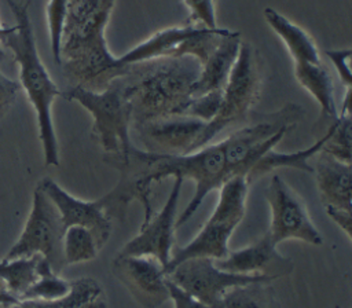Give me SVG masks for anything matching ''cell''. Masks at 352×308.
I'll list each match as a JSON object with an SVG mask.
<instances>
[{"instance_id": "6da1fadb", "label": "cell", "mask_w": 352, "mask_h": 308, "mask_svg": "<svg viewBox=\"0 0 352 308\" xmlns=\"http://www.w3.org/2000/svg\"><path fill=\"white\" fill-rule=\"evenodd\" d=\"M114 6L116 0H67L59 66L73 85L102 91L132 73L135 65L122 63L106 41Z\"/></svg>"}, {"instance_id": "7a4b0ae2", "label": "cell", "mask_w": 352, "mask_h": 308, "mask_svg": "<svg viewBox=\"0 0 352 308\" xmlns=\"http://www.w3.org/2000/svg\"><path fill=\"white\" fill-rule=\"evenodd\" d=\"M7 3L15 18V25L0 44L12 52L18 63V82L36 113L44 164L47 166H58L59 147L52 120V104L56 98L62 96V91L40 58L29 14L30 1L19 3L16 0H7Z\"/></svg>"}, {"instance_id": "3957f363", "label": "cell", "mask_w": 352, "mask_h": 308, "mask_svg": "<svg viewBox=\"0 0 352 308\" xmlns=\"http://www.w3.org/2000/svg\"><path fill=\"white\" fill-rule=\"evenodd\" d=\"M201 63L194 56L164 58L136 63L125 76L132 126L183 116Z\"/></svg>"}, {"instance_id": "277c9868", "label": "cell", "mask_w": 352, "mask_h": 308, "mask_svg": "<svg viewBox=\"0 0 352 308\" xmlns=\"http://www.w3.org/2000/svg\"><path fill=\"white\" fill-rule=\"evenodd\" d=\"M67 100L78 103L92 116V133L109 157L125 158L135 146L131 139V104L125 77L102 91L72 85L62 92Z\"/></svg>"}, {"instance_id": "5b68a950", "label": "cell", "mask_w": 352, "mask_h": 308, "mask_svg": "<svg viewBox=\"0 0 352 308\" xmlns=\"http://www.w3.org/2000/svg\"><path fill=\"white\" fill-rule=\"evenodd\" d=\"M249 186L246 177L236 176L219 188V199L212 214L187 245L172 249L165 274L186 258L209 257L220 260L228 254L230 238L246 213Z\"/></svg>"}, {"instance_id": "8992f818", "label": "cell", "mask_w": 352, "mask_h": 308, "mask_svg": "<svg viewBox=\"0 0 352 308\" xmlns=\"http://www.w3.org/2000/svg\"><path fill=\"white\" fill-rule=\"evenodd\" d=\"M304 111L296 103H286L276 111L265 113L253 122L241 126L220 140L227 179L248 177L256 162L301 120Z\"/></svg>"}, {"instance_id": "52a82bcc", "label": "cell", "mask_w": 352, "mask_h": 308, "mask_svg": "<svg viewBox=\"0 0 352 308\" xmlns=\"http://www.w3.org/2000/svg\"><path fill=\"white\" fill-rule=\"evenodd\" d=\"M263 77L260 60L249 43L241 44L236 62L223 89L221 103L216 116L205 122L202 147L230 126L246 121L261 94Z\"/></svg>"}, {"instance_id": "ba28073f", "label": "cell", "mask_w": 352, "mask_h": 308, "mask_svg": "<svg viewBox=\"0 0 352 308\" xmlns=\"http://www.w3.org/2000/svg\"><path fill=\"white\" fill-rule=\"evenodd\" d=\"M228 32L224 28L208 29L194 23L170 26L153 33L118 58L122 63L136 65L164 58L194 56L202 65Z\"/></svg>"}, {"instance_id": "9c48e42d", "label": "cell", "mask_w": 352, "mask_h": 308, "mask_svg": "<svg viewBox=\"0 0 352 308\" xmlns=\"http://www.w3.org/2000/svg\"><path fill=\"white\" fill-rule=\"evenodd\" d=\"M63 223L54 202L40 187H34L32 208L23 230L10 248L6 258L40 254L48 260L52 270L60 274L65 267L62 254Z\"/></svg>"}, {"instance_id": "30bf717a", "label": "cell", "mask_w": 352, "mask_h": 308, "mask_svg": "<svg viewBox=\"0 0 352 308\" xmlns=\"http://www.w3.org/2000/svg\"><path fill=\"white\" fill-rule=\"evenodd\" d=\"M265 199L271 214L267 235L274 245L278 246L280 242L290 239L314 246L323 243L304 199L276 173L271 176Z\"/></svg>"}, {"instance_id": "8fae6325", "label": "cell", "mask_w": 352, "mask_h": 308, "mask_svg": "<svg viewBox=\"0 0 352 308\" xmlns=\"http://www.w3.org/2000/svg\"><path fill=\"white\" fill-rule=\"evenodd\" d=\"M166 276L209 308H219L223 296L235 286L260 280H276L265 275H243L223 271L209 257L186 258L166 271Z\"/></svg>"}, {"instance_id": "7c38bea8", "label": "cell", "mask_w": 352, "mask_h": 308, "mask_svg": "<svg viewBox=\"0 0 352 308\" xmlns=\"http://www.w3.org/2000/svg\"><path fill=\"white\" fill-rule=\"evenodd\" d=\"M183 182L182 177H173V184L164 206L147 220L142 221L139 232L131 238L117 254L154 257L165 270L175 243L176 209Z\"/></svg>"}, {"instance_id": "4fadbf2b", "label": "cell", "mask_w": 352, "mask_h": 308, "mask_svg": "<svg viewBox=\"0 0 352 308\" xmlns=\"http://www.w3.org/2000/svg\"><path fill=\"white\" fill-rule=\"evenodd\" d=\"M111 272L143 308H160L169 300L165 270L154 257L117 254Z\"/></svg>"}, {"instance_id": "5bb4252c", "label": "cell", "mask_w": 352, "mask_h": 308, "mask_svg": "<svg viewBox=\"0 0 352 308\" xmlns=\"http://www.w3.org/2000/svg\"><path fill=\"white\" fill-rule=\"evenodd\" d=\"M144 151L155 154H188L202 147L205 121L175 116L132 126Z\"/></svg>"}, {"instance_id": "9a60e30c", "label": "cell", "mask_w": 352, "mask_h": 308, "mask_svg": "<svg viewBox=\"0 0 352 308\" xmlns=\"http://www.w3.org/2000/svg\"><path fill=\"white\" fill-rule=\"evenodd\" d=\"M37 187H40L56 206L65 228L70 226H80L89 230L99 249L107 243L113 224L102 198L95 201L77 198L62 188L51 177H43L37 183Z\"/></svg>"}, {"instance_id": "2e32d148", "label": "cell", "mask_w": 352, "mask_h": 308, "mask_svg": "<svg viewBox=\"0 0 352 308\" xmlns=\"http://www.w3.org/2000/svg\"><path fill=\"white\" fill-rule=\"evenodd\" d=\"M214 263L220 270L227 272L265 275L274 279L289 275L294 268L293 261L279 253L267 232L245 248L230 250L226 257L214 260Z\"/></svg>"}, {"instance_id": "e0dca14e", "label": "cell", "mask_w": 352, "mask_h": 308, "mask_svg": "<svg viewBox=\"0 0 352 308\" xmlns=\"http://www.w3.org/2000/svg\"><path fill=\"white\" fill-rule=\"evenodd\" d=\"M312 173L320 202L324 206L352 209V165L341 162L322 151L315 155Z\"/></svg>"}, {"instance_id": "ac0fdd59", "label": "cell", "mask_w": 352, "mask_h": 308, "mask_svg": "<svg viewBox=\"0 0 352 308\" xmlns=\"http://www.w3.org/2000/svg\"><path fill=\"white\" fill-rule=\"evenodd\" d=\"M242 37L239 32H228L213 52L201 65L199 74L191 87V98L223 91L236 62Z\"/></svg>"}, {"instance_id": "d6986e66", "label": "cell", "mask_w": 352, "mask_h": 308, "mask_svg": "<svg viewBox=\"0 0 352 308\" xmlns=\"http://www.w3.org/2000/svg\"><path fill=\"white\" fill-rule=\"evenodd\" d=\"M264 18L272 32L282 40L294 63H320L316 43L308 32L271 7L264 8Z\"/></svg>"}, {"instance_id": "ffe728a7", "label": "cell", "mask_w": 352, "mask_h": 308, "mask_svg": "<svg viewBox=\"0 0 352 308\" xmlns=\"http://www.w3.org/2000/svg\"><path fill=\"white\" fill-rule=\"evenodd\" d=\"M294 77L298 84L318 102L322 118L333 122L338 118L334 98V84L327 67L320 63H294Z\"/></svg>"}, {"instance_id": "44dd1931", "label": "cell", "mask_w": 352, "mask_h": 308, "mask_svg": "<svg viewBox=\"0 0 352 308\" xmlns=\"http://www.w3.org/2000/svg\"><path fill=\"white\" fill-rule=\"evenodd\" d=\"M52 270L48 260L40 254L22 256L0 260V280L18 298L38 279V276Z\"/></svg>"}, {"instance_id": "7402d4cb", "label": "cell", "mask_w": 352, "mask_h": 308, "mask_svg": "<svg viewBox=\"0 0 352 308\" xmlns=\"http://www.w3.org/2000/svg\"><path fill=\"white\" fill-rule=\"evenodd\" d=\"M327 136H329V128L323 133V136L319 138V140H316L312 146H309L307 148L293 151V153H279V151H275L274 148L270 150L252 168V170L249 172V175L246 177L248 183L252 184L258 177H261L275 169H279V168H292V169H300V170L312 173V166L308 164V160L315 157L320 151Z\"/></svg>"}, {"instance_id": "603a6c76", "label": "cell", "mask_w": 352, "mask_h": 308, "mask_svg": "<svg viewBox=\"0 0 352 308\" xmlns=\"http://www.w3.org/2000/svg\"><path fill=\"white\" fill-rule=\"evenodd\" d=\"M219 308H282L272 282L260 280L230 289Z\"/></svg>"}, {"instance_id": "cb8c5ba5", "label": "cell", "mask_w": 352, "mask_h": 308, "mask_svg": "<svg viewBox=\"0 0 352 308\" xmlns=\"http://www.w3.org/2000/svg\"><path fill=\"white\" fill-rule=\"evenodd\" d=\"M100 252L92 232L80 226L66 227L62 236L65 265L81 264L94 260Z\"/></svg>"}, {"instance_id": "d4e9b609", "label": "cell", "mask_w": 352, "mask_h": 308, "mask_svg": "<svg viewBox=\"0 0 352 308\" xmlns=\"http://www.w3.org/2000/svg\"><path fill=\"white\" fill-rule=\"evenodd\" d=\"M70 289V280L62 278L54 270L43 272L38 279L22 294L19 300H40V301H59Z\"/></svg>"}, {"instance_id": "484cf974", "label": "cell", "mask_w": 352, "mask_h": 308, "mask_svg": "<svg viewBox=\"0 0 352 308\" xmlns=\"http://www.w3.org/2000/svg\"><path fill=\"white\" fill-rule=\"evenodd\" d=\"M221 95L223 91H217L190 98L188 103L183 110V117H191L205 122L210 121L220 107Z\"/></svg>"}, {"instance_id": "4316f807", "label": "cell", "mask_w": 352, "mask_h": 308, "mask_svg": "<svg viewBox=\"0 0 352 308\" xmlns=\"http://www.w3.org/2000/svg\"><path fill=\"white\" fill-rule=\"evenodd\" d=\"M184 4L190 10L187 23L201 25L208 29L220 28L216 18L214 0H184Z\"/></svg>"}, {"instance_id": "83f0119b", "label": "cell", "mask_w": 352, "mask_h": 308, "mask_svg": "<svg viewBox=\"0 0 352 308\" xmlns=\"http://www.w3.org/2000/svg\"><path fill=\"white\" fill-rule=\"evenodd\" d=\"M324 54L333 63L341 82L344 84L346 91H351L352 87V72L349 66L351 60V50H326Z\"/></svg>"}, {"instance_id": "f1b7e54d", "label": "cell", "mask_w": 352, "mask_h": 308, "mask_svg": "<svg viewBox=\"0 0 352 308\" xmlns=\"http://www.w3.org/2000/svg\"><path fill=\"white\" fill-rule=\"evenodd\" d=\"M166 285L169 292V300L173 302V308H209L183 289H180L176 283H173L166 276Z\"/></svg>"}, {"instance_id": "f546056e", "label": "cell", "mask_w": 352, "mask_h": 308, "mask_svg": "<svg viewBox=\"0 0 352 308\" xmlns=\"http://www.w3.org/2000/svg\"><path fill=\"white\" fill-rule=\"evenodd\" d=\"M21 91L19 82L11 80L0 72V116L6 113L16 100V96Z\"/></svg>"}, {"instance_id": "4dcf8cb0", "label": "cell", "mask_w": 352, "mask_h": 308, "mask_svg": "<svg viewBox=\"0 0 352 308\" xmlns=\"http://www.w3.org/2000/svg\"><path fill=\"white\" fill-rule=\"evenodd\" d=\"M326 214L330 220L346 235L348 241L352 239V212L331 206H324Z\"/></svg>"}, {"instance_id": "1f68e13d", "label": "cell", "mask_w": 352, "mask_h": 308, "mask_svg": "<svg viewBox=\"0 0 352 308\" xmlns=\"http://www.w3.org/2000/svg\"><path fill=\"white\" fill-rule=\"evenodd\" d=\"M59 301H40V300H18L14 304L0 307V308H59Z\"/></svg>"}, {"instance_id": "d6a6232c", "label": "cell", "mask_w": 352, "mask_h": 308, "mask_svg": "<svg viewBox=\"0 0 352 308\" xmlns=\"http://www.w3.org/2000/svg\"><path fill=\"white\" fill-rule=\"evenodd\" d=\"M19 298L8 290V287L0 280V307H6L16 302Z\"/></svg>"}, {"instance_id": "836d02e7", "label": "cell", "mask_w": 352, "mask_h": 308, "mask_svg": "<svg viewBox=\"0 0 352 308\" xmlns=\"http://www.w3.org/2000/svg\"><path fill=\"white\" fill-rule=\"evenodd\" d=\"M11 30H12V26H6V25L0 21V43H1V40H3Z\"/></svg>"}, {"instance_id": "e575fe53", "label": "cell", "mask_w": 352, "mask_h": 308, "mask_svg": "<svg viewBox=\"0 0 352 308\" xmlns=\"http://www.w3.org/2000/svg\"><path fill=\"white\" fill-rule=\"evenodd\" d=\"M4 56H6V54H4V50H3V47L0 45V63L4 60Z\"/></svg>"}]
</instances>
